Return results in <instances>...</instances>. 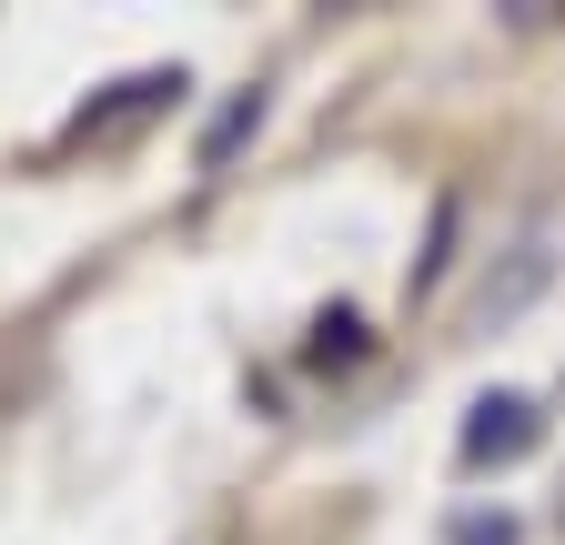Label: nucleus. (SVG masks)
I'll use <instances>...</instances> for the list:
<instances>
[{"instance_id":"nucleus-6","label":"nucleus","mask_w":565,"mask_h":545,"mask_svg":"<svg viewBox=\"0 0 565 545\" xmlns=\"http://www.w3.org/2000/svg\"><path fill=\"white\" fill-rule=\"evenodd\" d=\"M555 515H565V505H555Z\"/></svg>"},{"instance_id":"nucleus-3","label":"nucleus","mask_w":565,"mask_h":545,"mask_svg":"<svg viewBox=\"0 0 565 545\" xmlns=\"http://www.w3.org/2000/svg\"><path fill=\"white\" fill-rule=\"evenodd\" d=\"M253 121H263V92H233L223 111H212V131H202V172H223V162H233V142H243Z\"/></svg>"},{"instance_id":"nucleus-2","label":"nucleus","mask_w":565,"mask_h":545,"mask_svg":"<svg viewBox=\"0 0 565 545\" xmlns=\"http://www.w3.org/2000/svg\"><path fill=\"white\" fill-rule=\"evenodd\" d=\"M545 272H555V243H545V233H525L505 272H484V293H475V323H515V313L545 293Z\"/></svg>"},{"instance_id":"nucleus-5","label":"nucleus","mask_w":565,"mask_h":545,"mask_svg":"<svg viewBox=\"0 0 565 545\" xmlns=\"http://www.w3.org/2000/svg\"><path fill=\"white\" fill-rule=\"evenodd\" d=\"M455 545H515V515H455Z\"/></svg>"},{"instance_id":"nucleus-1","label":"nucleus","mask_w":565,"mask_h":545,"mask_svg":"<svg viewBox=\"0 0 565 545\" xmlns=\"http://www.w3.org/2000/svg\"><path fill=\"white\" fill-rule=\"evenodd\" d=\"M535 435H545V415L525 394H475V415H465V464L484 474V464H515V455H535Z\"/></svg>"},{"instance_id":"nucleus-4","label":"nucleus","mask_w":565,"mask_h":545,"mask_svg":"<svg viewBox=\"0 0 565 545\" xmlns=\"http://www.w3.org/2000/svg\"><path fill=\"white\" fill-rule=\"evenodd\" d=\"M353 354H364V323H353V313L333 303V313L313 323V364H353Z\"/></svg>"}]
</instances>
